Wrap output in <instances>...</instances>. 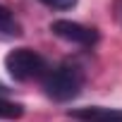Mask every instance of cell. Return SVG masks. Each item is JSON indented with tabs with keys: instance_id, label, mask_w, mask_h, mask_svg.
<instances>
[{
	"instance_id": "obj_6",
	"label": "cell",
	"mask_w": 122,
	"mask_h": 122,
	"mask_svg": "<svg viewBox=\"0 0 122 122\" xmlns=\"http://www.w3.org/2000/svg\"><path fill=\"white\" fill-rule=\"evenodd\" d=\"M22 115H24L22 103H15V101H7L0 96V120H19Z\"/></svg>"
},
{
	"instance_id": "obj_4",
	"label": "cell",
	"mask_w": 122,
	"mask_h": 122,
	"mask_svg": "<svg viewBox=\"0 0 122 122\" xmlns=\"http://www.w3.org/2000/svg\"><path fill=\"white\" fill-rule=\"evenodd\" d=\"M72 120L77 122H122V110L115 108H101V105H91V108H72L67 112Z\"/></svg>"
},
{
	"instance_id": "obj_1",
	"label": "cell",
	"mask_w": 122,
	"mask_h": 122,
	"mask_svg": "<svg viewBox=\"0 0 122 122\" xmlns=\"http://www.w3.org/2000/svg\"><path fill=\"white\" fill-rule=\"evenodd\" d=\"M81 86H84V72L72 62L57 65L55 70H48L43 77L46 96L57 103H67V101L77 98L81 93Z\"/></svg>"
},
{
	"instance_id": "obj_3",
	"label": "cell",
	"mask_w": 122,
	"mask_h": 122,
	"mask_svg": "<svg viewBox=\"0 0 122 122\" xmlns=\"http://www.w3.org/2000/svg\"><path fill=\"white\" fill-rule=\"evenodd\" d=\"M50 31L57 38H62L67 43H74V46H84V48H91V46L98 43V31L93 26H84V24L72 22V19H55V22H50Z\"/></svg>"
},
{
	"instance_id": "obj_7",
	"label": "cell",
	"mask_w": 122,
	"mask_h": 122,
	"mask_svg": "<svg viewBox=\"0 0 122 122\" xmlns=\"http://www.w3.org/2000/svg\"><path fill=\"white\" fill-rule=\"evenodd\" d=\"M41 3L50 10H72L77 5V0H41Z\"/></svg>"
},
{
	"instance_id": "obj_2",
	"label": "cell",
	"mask_w": 122,
	"mask_h": 122,
	"mask_svg": "<svg viewBox=\"0 0 122 122\" xmlns=\"http://www.w3.org/2000/svg\"><path fill=\"white\" fill-rule=\"evenodd\" d=\"M5 70L15 81H31V79L46 77L48 62L34 48H15L5 55Z\"/></svg>"
},
{
	"instance_id": "obj_5",
	"label": "cell",
	"mask_w": 122,
	"mask_h": 122,
	"mask_svg": "<svg viewBox=\"0 0 122 122\" xmlns=\"http://www.w3.org/2000/svg\"><path fill=\"white\" fill-rule=\"evenodd\" d=\"M22 34V24L15 19V15L0 5V36L5 38H12V36H19Z\"/></svg>"
}]
</instances>
